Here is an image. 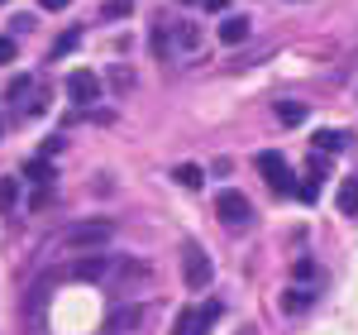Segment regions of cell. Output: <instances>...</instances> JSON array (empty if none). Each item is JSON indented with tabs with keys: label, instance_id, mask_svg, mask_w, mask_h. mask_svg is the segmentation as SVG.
<instances>
[{
	"label": "cell",
	"instance_id": "obj_1",
	"mask_svg": "<svg viewBox=\"0 0 358 335\" xmlns=\"http://www.w3.org/2000/svg\"><path fill=\"white\" fill-rule=\"evenodd\" d=\"M115 240V225L110 221H82V225H72V230H62V249H106Z\"/></svg>",
	"mask_w": 358,
	"mask_h": 335
},
{
	"label": "cell",
	"instance_id": "obj_2",
	"mask_svg": "<svg viewBox=\"0 0 358 335\" xmlns=\"http://www.w3.org/2000/svg\"><path fill=\"white\" fill-rule=\"evenodd\" d=\"M215 216H220L229 230H248V225H253V206H248V196H244V192L224 187V192L215 196Z\"/></svg>",
	"mask_w": 358,
	"mask_h": 335
},
{
	"label": "cell",
	"instance_id": "obj_3",
	"mask_svg": "<svg viewBox=\"0 0 358 335\" xmlns=\"http://www.w3.org/2000/svg\"><path fill=\"white\" fill-rule=\"evenodd\" d=\"M182 278H187V287H192V292H206V287H210L215 264L206 259V249H201V245H187V249H182Z\"/></svg>",
	"mask_w": 358,
	"mask_h": 335
},
{
	"label": "cell",
	"instance_id": "obj_4",
	"mask_svg": "<svg viewBox=\"0 0 358 335\" xmlns=\"http://www.w3.org/2000/svg\"><path fill=\"white\" fill-rule=\"evenodd\" d=\"M253 163H258V172L268 177V187H273L277 196H292V192H296V177H292V168H287L282 153H258Z\"/></svg>",
	"mask_w": 358,
	"mask_h": 335
},
{
	"label": "cell",
	"instance_id": "obj_5",
	"mask_svg": "<svg viewBox=\"0 0 358 335\" xmlns=\"http://www.w3.org/2000/svg\"><path fill=\"white\" fill-rule=\"evenodd\" d=\"M220 321V302H206V307H187L177 311V331L172 335H210V326Z\"/></svg>",
	"mask_w": 358,
	"mask_h": 335
},
{
	"label": "cell",
	"instance_id": "obj_6",
	"mask_svg": "<svg viewBox=\"0 0 358 335\" xmlns=\"http://www.w3.org/2000/svg\"><path fill=\"white\" fill-rule=\"evenodd\" d=\"M115 264L106 259V254H86V259H77V264H67V268H57V278H77V282H101L106 273H110Z\"/></svg>",
	"mask_w": 358,
	"mask_h": 335
},
{
	"label": "cell",
	"instance_id": "obj_7",
	"mask_svg": "<svg viewBox=\"0 0 358 335\" xmlns=\"http://www.w3.org/2000/svg\"><path fill=\"white\" fill-rule=\"evenodd\" d=\"M67 96H72L77 106H91V101H101V77H96V72H86V67L67 72Z\"/></svg>",
	"mask_w": 358,
	"mask_h": 335
},
{
	"label": "cell",
	"instance_id": "obj_8",
	"mask_svg": "<svg viewBox=\"0 0 358 335\" xmlns=\"http://www.w3.org/2000/svg\"><path fill=\"white\" fill-rule=\"evenodd\" d=\"M248 15H229V20H220V43H244L248 39Z\"/></svg>",
	"mask_w": 358,
	"mask_h": 335
},
{
	"label": "cell",
	"instance_id": "obj_9",
	"mask_svg": "<svg viewBox=\"0 0 358 335\" xmlns=\"http://www.w3.org/2000/svg\"><path fill=\"white\" fill-rule=\"evenodd\" d=\"M172 43L192 53V48H201V29H196V25H187V20H177V25H172Z\"/></svg>",
	"mask_w": 358,
	"mask_h": 335
},
{
	"label": "cell",
	"instance_id": "obj_10",
	"mask_svg": "<svg viewBox=\"0 0 358 335\" xmlns=\"http://www.w3.org/2000/svg\"><path fill=\"white\" fill-rule=\"evenodd\" d=\"M24 177H34V182H38V187H53V163H48V158H29L24 163Z\"/></svg>",
	"mask_w": 358,
	"mask_h": 335
},
{
	"label": "cell",
	"instance_id": "obj_11",
	"mask_svg": "<svg viewBox=\"0 0 358 335\" xmlns=\"http://www.w3.org/2000/svg\"><path fill=\"white\" fill-rule=\"evenodd\" d=\"M339 216H358V177L339 187Z\"/></svg>",
	"mask_w": 358,
	"mask_h": 335
},
{
	"label": "cell",
	"instance_id": "obj_12",
	"mask_svg": "<svg viewBox=\"0 0 358 335\" xmlns=\"http://www.w3.org/2000/svg\"><path fill=\"white\" fill-rule=\"evenodd\" d=\"M344 144H349V135H339V130H320V135H315V149H320V153H339Z\"/></svg>",
	"mask_w": 358,
	"mask_h": 335
},
{
	"label": "cell",
	"instance_id": "obj_13",
	"mask_svg": "<svg viewBox=\"0 0 358 335\" xmlns=\"http://www.w3.org/2000/svg\"><path fill=\"white\" fill-rule=\"evenodd\" d=\"M277 120H282V125H301L306 106H301V101H277Z\"/></svg>",
	"mask_w": 358,
	"mask_h": 335
},
{
	"label": "cell",
	"instance_id": "obj_14",
	"mask_svg": "<svg viewBox=\"0 0 358 335\" xmlns=\"http://www.w3.org/2000/svg\"><path fill=\"white\" fill-rule=\"evenodd\" d=\"M172 177H177V182H182V187H201V182H206V168H196V163H182L177 168V172H172Z\"/></svg>",
	"mask_w": 358,
	"mask_h": 335
},
{
	"label": "cell",
	"instance_id": "obj_15",
	"mask_svg": "<svg viewBox=\"0 0 358 335\" xmlns=\"http://www.w3.org/2000/svg\"><path fill=\"white\" fill-rule=\"evenodd\" d=\"M310 302H315V292H310V287H292V292L282 297V307H287V311H306Z\"/></svg>",
	"mask_w": 358,
	"mask_h": 335
},
{
	"label": "cell",
	"instance_id": "obj_16",
	"mask_svg": "<svg viewBox=\"0 0 358 335\" xmlns=\"http://www.w3.org/2000/svg\"><path fill=\"white\" fill-rule=\"evenodd\" d=\"M101 15H106V20H129V15H134V0H106Z\"/></svg>",
	"mask_w": 358,
	"mask_h": 335
},
{
	"label": "cell",
	"instance_id": "obj_17",
	"mask_svg": "<svg viewBox=\"0 0 358 335\" xmlns=\"http://www.w3.org/2000/svg\"><path fill=\"white\" fill-rule=\"evenodd\" d=\"M29 91H34V77H29V72H20V77H10V101H24Z\"/></svg>",
	"mask_w": 358,
	"mask_h": 335
},
{
	"label": "cell",
	"instance_id": "obj_18",
	"mask_svg": "<svg viewBox=\"0 0 358 335\" xmlns=\"http://www.w3.org/2000/svg\"><path fill=\"white\" fill-rule=\"evenodd\" d=\"M292 196H301L306 206H315V201H320V177H310V182H296V192Z\"/></svg>",
	"mask_w": 358,
	"mask_h": 335
},
{
	"label": "cell",
	"instance_id": "obj_19",
	"mask_svg": "<svg viewBox=\"0 0 358 335\" xmlns=\"http://www.w3.org/2000/svg\"><path fill=\"white\" fill-rule=\"evenodd\" d=\"M110 86H120V91H129V86H134V72H129L124 62H120V67H110Z\"/></svg>",
	"mask_w": 358,
	"mask_h": 335
},
{
	"label": "cell",
	"instance_id": "obj_20",
	"mask_svg": "<svg viewBox=\"0 0 358 335\" xmlns=\"http://www.w3.org/2000/svg\"><path fill=\"white\" fill-rule=\"evenodd\" d=\"M292 273H296V282H306V278H315V264H310V259H296Z\"/></svg>",
	"mask_w": 358,
	"mask_h": 335
},
{
	"label": "cell",
	"instance_id": "obj_21",
	"mask_svg": "<svg viewBox=\"0 0 358 335\" xmlns=\"http://www.w3.org/2000/svg\"><path fill=\"white\" fill-rule=\"evenodd\" d=\"M15 53H20V48H15V39H10V34H0V62H15Z\"/></svg>",
	"mask_w": 358,
	"mask_h": 335
},
{
	"label": "cell",
	"instance_id": "obj_22",
	"mask_svg": "<svg viewBox=\"0 0 358 335\" xmlns=\"http://www.w3.org/2000/svg\"><path fill=\"white\" fill-rule=\"evenodd\" d=\"M134 321H138V307H129V311H120L110 326H115V331H124V326H134Z\"/></svg>",
	"mask_w": 358,
	"mask_h": 335
},
{
	"label": "cell",
	"instance_id": "obj_23",
	"mask_svg": "<svg viewBox=\"0 0 358 335\" xmlns=\"http://www.w3.org/2000/svg\"><path fill=\"white\" fill-rule=\"evenodd\" d=\"M77 39H82L77 29H72V34H62V39H57V53H72V48H77Z\"/></svg>",
	"mask_w": 358,
	"mask_h": 335
},
{
	"label": "cell",
	"instance_id": "obj_24",
	"mask_svg": "<svg viewBox=\"0 0 358 335\" xmlns=\"http://www.w3.org/2000/svg\"><path fill=\"white\" fill-rule=\"evenodd\" d=\"M325 172H330V163H325V158H315V153H310V177H325Z\"/></svg>",
	"mask_w": 358,
	"mask_h": 335
},
{
	"label": "cell",
	"instance_id": "obj_25",
	"mask_svg": "<svg viewBox=\"0 0 358 335\" xmlns=\"http://www.w3.org/2000/svg\"><path fill=\"white\" fill-rule=\"evenodd\" d=\"M72 0H38V10H67Z\"/></svg>",
	"mask_w": 358,
	"mask_h": 335
},
{
	"label": "cell",
	"instance_id": "obj_26",
	"mask_svg": "<svg viewBox=\"0 0 358 335\" xmlns=\"http://www.w3.org/2000/svg\"><path fill=\"white\" fill-rule=\"evenodd\" d=\"M206 10H210V15H220V10H224V0H206Z\"/></svg>",
	"mask_w": 358,
	"mask_h": 335
},
{
	"label": "cell",
	"instance_id": "obj_27",
	"mask_svg": "<svg viewBox=\"0 0 358 335\" xmlns=\"http://www.w3.org/2000/svg\"><path fill=\"white\" fill-rule=\"evenodd\" d=\"M177 5H192V0H177Z\"/></svg>",
	"mask_w": 358,
	"mask_h": 335
},
{
	"label": "cell",
	"instance_id": "obj_28",
	"mask_svg": "<svg viewBox=\"0 0 358 335\" xmlns=\"http://www.w3.org/2000/svg\"><path fill=\"white\" fill-rule=\"evenodd\" d=\"M0 135H5V125H0Z\"/></svg>",
	"mask_w": 358,
	"mask_h": 335
},
{
	"label": "cell",
	"instance_id": "obj_29",
	"mask_svg": "<svg viewBox=\"0 0 358 335\" xmlns=\"http://www.w3.org/2000/svg\"><path fill=\"white\" fill-rule=\"evenodd\" d=\"M0 5H5V0H0Z\"/></svg>",
	"mask_w": 358,
	"mask_h": 335
}]
</instances>
